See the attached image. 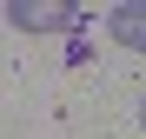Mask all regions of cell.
I'll list each match as a JSON object with an SVG mask.
<instances>
[{
    "label": "cell",
    "mask_w": 146,
    "mask_h": 139,
    "mask_svg": "<svg viewBox=\"0 0 146 139\" xmlns=\"http://www.w3.org/2000/svg\"><path fill=\"white\" fill-rule=\"evenodd\" d=\"M139 126H146V99H139Z\"/></svg>",
    "instance_id": "cell-3"
},
{
    "label": "cell",
    "mask_w": 146,
    "mask_h": 139,
    "mask_svg": "<svg viewBox=\"0 0 146 139\" xmlns=\"http://www.w3.org/2000/svg\"><path fill=\"white\" fill-rule=\"evenodd\" d=\"M106 33L119 46H133V53H146V0H119V7L106 13Z\"/></svg>",
    "instance_id": "cell-2"
},
{
    "label": "cell",
    "mask_w": 146,
    "mask_h": 139,
    "mask_svg": "<svg viewBox=\"0 0 146 139\" xmlns=\"http://www.w3.org/2000/svg\"><path fill=\"white\" fill-rule=\"evenodd\" d=\"M7 20L20 33H60L80 20V7H66V0H7Z\"/></svg>",
    "instance_id": "cell-1"
}]
</instances>
